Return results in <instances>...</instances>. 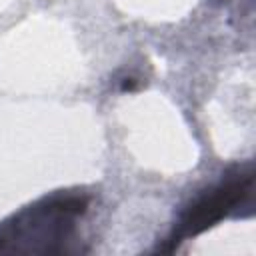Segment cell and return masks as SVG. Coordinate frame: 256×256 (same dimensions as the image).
<instances>
[{
	"label": "cell",
	"mask_w": 256,
	"mask_h": 256,
	"mask_svg": "<svg viewBox=\"0 0 256 256\" xmlns=\"http://www.w3.org/2000/svg\"><path fill=\"white\" fill-rule=\"evenodd\" d=\"M86 208L88 198L78 194H58L24 208L0 224V252H66L74 222Z\"/></svg>",
	"instance_id": "1"
},
{
	"label": "cell",
	"mask_w": 256,
	"mask_h": 256,
	"mask_svg": "<svg viewBox=\"0 0 256 256\" xmlns=\"http://www.w3.org/2000/svg\"><path fill=\"white\" fill-rule=\"evenodd\" d=\"M252 180H254L252 172L246 170V172L234 174L232 178L220 182L218 186H214L208 192H204L202 196H198L182 212L178 226L174 228L172 236L166 240L168 244L162 248V252H172L186 238L212 228L216 222H220L228 214L236 212L238 206H242L250 198Z\"/></svg>",
	"instance_id": "2"
}]
</instances>
